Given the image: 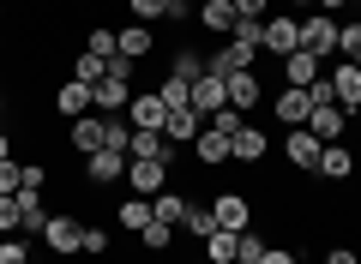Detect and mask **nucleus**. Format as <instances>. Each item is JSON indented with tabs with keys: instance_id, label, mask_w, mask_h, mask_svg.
I'll list each match as a JSON object with an SVG mask.
<instances>
[{
	"instance_id": "1",
	"label": "nucleus",
	"mask_w": 361,
	"mask_h": 264,
	"mask_svg": "<svg viewBox=\"0 0 361 264\" xmlns=\"http://www.w3.org/2000/svg\"><path fill=\"white\" fill-rule=\"evenodd\" d=\"M127 78H133V61H121V54H115L109 73L90 84V108H97V114H121V108L133 102V84H127Z\"/></svg>"
},
{
	"instance_id": "2",
	"label": "nucleus",
	"mask_w": 361,
	"mask_h": 264,
	"mask_svg": "<svg viewBox=\"0 0 361 264\" xmlns=\"http://www.w3.org/2000/svg\"><path fill=\"white\" fill-rule=\"evenodd\" d=\"M295 49H301V18L277 6V13L259 25V54H271V61H289Z\"/></svg>"
},
{
	"instance_id": "3",
	"label": "nucleus",
	"mask_w": 361,
	"mask_h": 264,
	"mask_svg": "<svg viewBox=\"0 0 361 264\" xmlns=\"http://www.w3.org/2000/svg\"><path fill=\"white\" fill-rule=\"evenodd\" d=\"M42 246H49V258H78V252H85V216L54 210L49 228H42Z\"/></svg>"
},
{
	"instance_id": "4",
	"label": "nucleus",
	"mask_w": 361,
	"mask_h": 264,
	"mask_svg": "<svg viewBox=\"0 0 361 264\" xmlns=\"http://www.w3.org/2000/svg\"><path fill=\"white\" fill-rule=\"evenodd\" d=\"M271 156V132L265 126H253V120H241L229 132V163H241V168H259Z\"/></svg>"
},
{
	"instance_id": "5",
	"label": "nucleus",
	"mask_w": 361,
	"mask_h": 264,
	"mask_svg": "<svg viewBox=\"0 0 361 264\" xmlns=\"http://www.w3.org/2000/svg\"><path fill=\"white\" fill-rule=\"evenodd\" d=\"M325 78H331V102L355 120V114H361V66L355 61H331V66H325Z\"/></svg>"
},
{
	"instance_id": "6",
	"label": "nucleus",
	"mask_w": 361,
	"mask_h": 264,
	"mask_svg": "<svg viewBox=\"0 0 361 264\" xmlns=\"http://www.w3.org/2000/svg\"><path fill=\"white\" fill-rule=\"evenodd\" d=\"M337 37H343V25H337L331 13H307V18H301V49L319 54V61L337 54Z\"/></svg>"
},
{
	"instance_id": "7",
	"label": "nucleus",
	"mask_w": 361,
	"mask_h": 264,
	"mask_svg": "<svg viewBox=\"0 0 361 264\" xmlns=\"http://www.w3.org/2000/svg\"><path fill=\"white\" fill-rule=\"evenodd\" d=\"M319 151H325V144L313 139L307 126H295V132H283V163L295 168V175H307V180L319 175Z\"/></svg>"
},
{
	"instance_id": "8",
	"label": "nucleus",
	"mask_w": 361,
	"mask_h": 264,
	"mask_svg": "<svg viewBox=\"0 0 361 264\" xmlns=\"http://www.w3.org/2000/svg\"><path fill=\"white\" fill-rule=\"evenodd\" d=\"M253 61H259V42L229 37L217 54H205V73H217V78H229V73H253Z\"/></svg>"
},
{
	"instance_id": "9",
	"label": "nucleus",
	"mask_w": 361,
	"mask_h": 264,
	"mask_svg": "<svg viewBox=\"0 0 361 264\" xmlns=\"http://www.w3.org/2000/svg\"><path fill=\"white\" fill-rule=\"evenodd\" d=\"M109 120H115V114H78V120H66V144H73L78 156L103 151L109 144Z\"/></svg>"
},
{
	"instance_id": "10",
	"label": "nucleus",
	"mask_w": 361,
	"mask_h": 264,
	"mask_svg": "<svg viewBox=\"0 0 361 264\" xmlns=\"http://www.w3.org/2000/svg\"><path fill=\"white\" fill-rule=\"evenodd\" d=\"M127 187H133V199H157V192L180 187V180L169 163H127Z\"/></svg>"
},
{
	"instance_id": "11",
	"label": "nucleus",
	"mask_w": 361,
	"mask_h": 264,
	"mask_svg": "<svg viewBox=\"0 0 361 264\" xmlns=\"http://www.w3.org/2000/svg\"><path fill=\"white\" fill-rule=\"evenodd\" d=\"M187 102H193V114H199V120H211L217 108H229V78L199 73V78H193V90H187Z\"/></svg>"
},
{
	"instance_id": "12",
	"label": "nucleus",
	"mask_w": 361,
	"mask_h": 264,
	"mask_svg": "<svg viewBox=\"0 0 361 264\" xmlns=\"http://www.w3.org/2000/svg\"><path fill=\"white\" fill-rule=\"evenodd\" d=\"M78 163H85L90 187H121V180H127V151H90V156H78Z\"/></svg>"
},
{
	"instance_id": "13",
	"label": "nucleus",
	"mask_w": 361,
	"mask_h": 264,
	"mask_svg": "<svg viewBox=\"0 0 361 264\" xmlns=\"http://www.w3.org/2000/svg\"><path fill=\"white\" fill-rule=\"evenodd\" d=\"M49 204H42V187H18V234L25 240H42V228H49Z\"/></svg>"
},
{
	"instance_id": "14",
	"label": "nucleus",
	"mask_w": 361,
	"mask_h": 264,
	"mask_svg": "<svg viewBox=\"0 0 361 264\" xmlns=\"http://www.w3.org/2000/svg\"><path fill=\"white\" fill-rule=\"evenodd\" d=\"M115 54H121V61H145V54H157V25L127 18V25L115 30Z\"/></svg>"
},
{
	"instance_id": "15",
	"label": "nucleus",
	"mask_w": 361,
	"mask_h": 264,
	"mask_svg": "<svg viewBox=\"0 0 361 264\" xmlns=\"http://www.w3.org/2000/svg\"><path fill=\"white\" fill-rule=\"evenodd\" d=\"M307 132L319 144H337V139H349V114L337 108V102H313V114H307Z\"/></svg>"
},
{
	"instance_id": "16",
	"label": "nucleus",
	"mask_w": 361,
	"mask_h": 264,
	"mask_svg": "<svg viewBox=\"0 0 361 264\" xmlns=\"http://www.w3.org/2000/svg\"><path fill=\"white\" fill-rule=\"evenodd\" d=\"M211 216H217V228H235L241 234V228H253V199L247 192H217L211 199Z\"/></svg>"
},
{
	"instance_id": "17",
	"label": "nucleus",
	"mask_w": 361,
	"mask_h": 264,
	"mask_svg": "<svg viewBox=\"0 0 361 264\" xmlns=\"http://www.w3.org/2000/svg\"><path fill=\"white\" fill-rule=\"evenodd\" d=\"M355 175H361V156L349 151L343 139H337V144H325V151H319V175H313V180H355Z\"/></svg>"
},
{
	"instance_id": "18",
	"label": "nucleus",
	"mask_w": 361,
	"mask_h": 264,
	"mask_svg": "<svg viewBox=\"0 0 361 264\" xmlns=\"http://www.w3.org/2000/svg\"><path fill=\"white\" fill-rule=\"evenodd\" d=\"M271 108H277V126H289V132H295V126H307V114H313V96H307L301 84H283Z\"/></svg>"
},
{
	"instance_id": "19",
	"label": "nucleus",
	"mask_w": 361,
	"mask_h": 264,
	"mask_svg": "<svg viewBox=\"0 0 361 264\" xmlns=\"http://www.w3.org/2000/svg\"><path fill=\"white\" fill-rule=\"evenodd\" d=\"M265 102V78L259 73H229V108L235 114H253Z\"/></svg>"
},
{
	"instance_id": "20",
	"label": "nucleus",
	"mask_w": 361,
	"mask_h": 264,
	"mask_svg": "<svg viewBox=\"0 0 361 264\" xmlns=\"http://www.w3.org/2000/svg\"><path fill=\"white\" fill-rule=\"evenodd\" d=\"M127 108H133V126H139V132H163V96H157V84L151 90H133V102H127Z\"/></svg>"
},
{
	"instance_id": "21",
	"label": "nucleus",
	"mask_w": 361,
	"mask_h": 264,
	"mask_svg": "<svg viewBox=\"0 0 361 264\" xmlns=\"http://www.w3.org/2000/svg\"><path fill=\"white\" fill-rule=\"evenodd\" d=\"M319 78H325V61H319V54L295 49V54H289V61H283V84H301V90H313V84H319Z\"/></svg>"
},
{
	"instance_id": "22",
	"label": "nucleus",
	"mask_w": 361,
	"mask_h": 264,
	"mask_svg": "<svg viewBox=\"0 0 361 264\" xmlns=\"http://www.w3.org/2000/svg\"><path fill=\"white\" fill-rule=\"evenodd\" d=\"M199 132H205V120H199L193 108H169V114H163V139L175 144V151H180V144H193Z\"/></svg>"
},
{
	"instance_id": "23",
	"label": "nucleus",
	"mask_w": 361,
	"mask_h": 264,
	"mask_svg": "<svg viewBox=\"0 0 361 264\" xmlns=\"http://www.w3.org/2000/svg\"><path fill=\"white\" fill-rule=\"evenodd\" d=\"M193 163H199V168H223V163H229V132L205 126V132L193 139Z\"/></svg>"
},
{
	"instance_id": "24",
	"label": "nucleus",
	"mask_w": 361,
	"mask_h": 264,
	"mask_svg": "<svg viewBox=\"0 0 361 264\" xmlns=\"http://www.w3.org/2000/svg\"><path fill=\"white\" fill-rule=\"evenodd\" d=\"M54 114H61V120H78V114H90V84H78V78L54 84Z\"/></svg>"
},
{
	"instance_id": "25",
	"label": "nucleus",
	"mask_w": 361,
	"mask_h": 264,
	"mask_svg": "<svg viewBox=\"0 0 361 264\" xmlns=\"http://www.w3.org/2000/svg\"><path fill=\"white\" fill-rule=\"evenodd\" d=\"M235 18H241V13H235V0H199V25L217 30V37H223V30H235Z\"/></svg>"
},
{
	"instance_id": "26",
	"label": "nucleus",
	"mask_w": 361,
	"mask_h": 264,
	"mask_svg": "<svg viewBox=\"0 0 361 264\" xmlns=\"http://www.w3.org/2000/svg\"><path fill=\"white\" fill-rule=\"evenodd\" d=\"M187 204H193L187 192H180V187H169V192H157V199H151V210H157V222L180 228V216H187Z\"/></svg>"
},
{
	"instance_id": "27",
	"label": "nucleus",
	"mask_w": 361,
	"mask_h": 264,
	"mask_svg": "<svg viewBox=\"0 0 361 264\" xmlns=\"http://www.w3.org/2000/svg\"><path fill=\"white\" fill-rule=\"evenodd\" d=\"M115 222H121V228H151L157 210H151V199H121V204H115Z\"/></svg>"
},
{
	"instance_id": "28",
	"label": "nucleus",
	"mask_w": 361,
	"mask_h": 264,
	"mask_svg": "<svg viewBox=\"0 0 361 264\" xmlns=\"http://www.w3.org/2000/svg\"><path fill=\"white\" fill-rule=\"evenodd\" d=\"M199 73H205V54H199V49H175V54H169V78H180V84H193Z\"/></svg>"
},
{
	"instance_id": "29",
	"label": "nucleus",
	"mask_w": 361,
	"mask_h": 264,
	"mask_svg": "<svg viewBox=\"0 0 361 264\" xmlns=\"http://www.w3.org/2000/svg\"><path fill=\"white\" fill-rule=\"evenodd\" d=\"M235 240H241L235 228H211L205 234V258L211 264H235Z\"/></svg>"
},
{
	"instance_id": "30",
	"label": "nucleus",
	"mask_w": 361,
	"mask_h": 264,
	"mask_svg": "<svg viewBox=\"0 0 361 264\" xmlns=\"http://www.w3.org/2000/svg\"><path fill=\"white\" fill-rule=\"evenodd\" d=\"M211 228H217V216H211V204H187V216H180V234H187V240H205Z\"/></svg>"
},
{
	"instance_id": "31",
	"label": "nucleus",
	"mask_w": 361,
	"mask_h": 264,
	"mask_svg": "<svg viewBox=\"0 0 361 264\" xmlns=\"http://www.w3.org/2000/svg\"><path fill=\"white\" fill-rule=\"evenodd\" d=\"M265 246H271V240L259 234V228H241V240H235V264H259V258H265Z\"/></svg>"
},
{
	"instance_id": "32",
	"label": "nucleus",
	"mask_w": 361,
	"mask_h": 264,
	"mask_svg": "<svg viewBox=\"0 0 361 264\" xmlns=\"http://www.w3.org/2000/svg\"><path fill=\"white\" fill-rule=\"evenodd\" d=\"M85 54H97V61H115V30H109V25H90V30H85Z\"/></svg>"
},
{
	"instance_id": "33",
	"label": "nucleus",
	"mask_w": 361,
	"mask_h": 264,
	"mask_svg": "<svg viewBox=\"0 0 361 264\" xmlns=\"http://www.w3.org/2000/svg\"><path fill=\"white\" fill-rule=\"evenodd\" d=\"M103 73H109V61H97V54L78 49V54H73V73H66V78H78V84H97Z\"/></svg>"
},
{
	"instance_id": "34",
	"label": "nucleus",
	"mask_w": 361,
	"mask_h": 264,
	"mask_svg": "<svg viewBox=\"0 0 361 264\" xmlns=\"http://www.w3.org/2000/svg\"><path fill=\"white\" fill-rule=\"evenodd\" d=\"M139 246H145V252H169V246H175V228H169V222L139 228Z\"/></svg>"
},
{
	"instance_id": "35",
	"label": "nucleus",
	"mask_w": 361,
	"mask_h": 264,
	"mask_svg": "<svg viewBox=\"0 0 361 264\" xmlns=\"http://www.w3.org/2000/svg\"><path fill=\"white\" fill-rule=\"evenodd\" d=\"M337 61H355L361 66V18H349L343 37H337Z\"/></svg>"
},
{
	"instance_id": "36",
	"label": "nucleus",
	"mask_w": 361,
	"mask_h": 264,
	"mask_svg": "<svg viewBox=\"0 0 361 264\" xmlns=\"http://www.w3.org/2000/svg\"><path fill=\"white\" fill-rule=\"evenodd\" d=\"M0 264H30V240L25 234H0Z\"/></svg>"
},
{
	"instance_id": "37",
	"label": "nucleus",
	"mask_w": 361,
	"mask_h": 264,
	"mask_svg": "<svg viewBox=\"0 0 361 264\" xmlns=\"http://www.w3.org/2000/svg\"><path fill=\"white\" fill-rule=\"evenodd\" d=\"M187 90H193V84H180V78H163V84H157V96H163V108H193V102H187Z\"/></svg>"
},
{
	"instance_id": "38",
	"label": "nucleus",
	"mask_w": 361,
	"mask_h": 264,
	"mask_svg": "<svg viewBox=\"0 0 361 264\" xmlns=\"http://www.w3.org/2000/svg\"><path fill=\"white\" fill-rule=\"evenodd\" d=\"M85 258H109V228H90L85 222Z\"/></svg>"
},
{
	"instance_id": "39",
	"label": "nucleus",
	"mask_w": 361,
	"mask_h": 264,
	"mask_svg": "<svg viewBox=\"0 0 361 264\" xmlns=\"http://www.w3.org/2000/svg\"><path fill=\"white\" fill-rule=\"evenodd\" d=\"M127 13L139 18V25H157V18H163V0H127Z\"/></svg>"
},
{
	"instance_id": "40",
	"label": "nucleus",
	"mask_w": 361,
	"mask_h": 264,
	"mask_svg": "<svg viewBox=\"0 0 361 264\" xmlns=\"http://www.w3.org/2000/svg\"><path fill=\"white\" fill-rule=\"evenodd\" d=\"M235 13H241V18H271V13H277V0H235Z\"/></svg>"
},
{
	"instance_id": "41",
	"label": "nucleus",
	"mask_w": 361,
	"mask_h": 264,
	"mask_svg": "<svg viewBox=\"0 0 361 264\" xmlns=\"http://www.w3.org/2000/svg\"><path fill=\"white\" fill-rule=\"evenodd\" d=\"M0 234H18V192L0 199Z\"/></svg>"
},
{
	"instance_id": "42",
	"label": "nucleus",
	"mask_w": 361,
	"mask_h": 264,
	"mask_svg": "<svg viewBox=\"0 0 361 264\" xmlns=\"http://www.w3.org/2000/svg\"><path fill=\"white\" fill-rule=\"evenodd\" d=\"M259 264H301V252L295 246H265V258Z\"/></svg>"
},
{
	"instance_id": "43",
	"label": "nucleus",
	"mask_w": 361,
	"mask_h": 264,
	"mask_svg": "<svg viewBox=\"0 0 361 264\" xmlns=\"http://www.w3.org/2000/svg\"><path fill=\"white\" fill-rule=\"evenodd\" d=\"M163 18H175V25H187V18H193V0H163Z\"/></svg>"
},
{
	"instance_id": "44",
	"label": "nucleus",
	"mask_w": 361,
	"mask_h": 264,
	"mask_svg": "<svg viewBox=\"0 0 361 264\" xmlns=\"http://www.w3.org/2000/svg\"><path fill=\"white\" fill-rule=\"evenodd\" d=\"M325 264H361L355 246H325Z\"/></svg>"
},
{
	"instance_id": "45",
	"label": "nucleus",
	"mask_w": 361,
	"mask_h": 264,
	"mask_svg": "<svg viewBox=\"0 0 361 264\" xmlns=\"http://www.w3.org/2000/svg\"><path fill=\"white\" fill-rule=\"evenodd\" d=\"M6 156H13V132H6V126H0V163H6Z\"/></svg>"
},
{
	"instance_id": "46",
	"label": "nucleus",
	"mask_w": 361,
	"mask_h": 264,
	"mask_svg": "<svg viewBox=\"0 0 361 264\" xmlns=\"http://www.w3.org/2000/svg\"><path fill=\"white\" fill-rule=\"evenodd\" d=\"M0 120H6V90H0Z\"/></svg>"
},
{
	"instance_id": "47",
	"label": "nucleus",
	"mask_w": 361,
	"mask_h": 264,
	"mask_svg": "<svg viewBox=\"0 0 361 264\" xmlns=\"http://www.w3.org/2000/svg\"><path fill=\"white\" fill-rule=\"evenodd\" d=\"M187 264H211V258H205V252H199V258H187Z\"/></svg>"
},
{
	"instance_id": "48",
	"label": "nucleus",
	"mask_w": 361,
	"mask_h": 264,
	"mask_svg": "<svg viewBox=\"0 0 361 264\" xmlns=\"http://www.w3.org/2000/svg\"><path fill=\"white\" fill-rule=\"evenodd\" d=\"M0 18H6V0H0Z\"/></svg>"
},
{
	"instance_id": "49",
	"label": "nucleus",
	"mask_w": 361,
	"mask_h": 264,
	"mask_svg": "<svg viewBox=\"0 0 361 264\" xmlns=\"http://www.w3.org/2000/svg\"><path fill=\"white\" fill-rule=\"evenodd\" d=\"M349 6H361V0H349Z\"/></svg>"
},
{
	"instance_id": "50",
	"label": "nucleus",
	"mask_w": 361,
	"mask_h": 264,
	"mask_svg": "<svg viewBox=\"0 0 361 264\" xmlns=\"http://www.w3.org/2000/svg\"><path fill=\"white\" fill-rule=\"evenodd\" d=\"M355 18H361V6H355Z\"/></svg>"
}]
</instances>
